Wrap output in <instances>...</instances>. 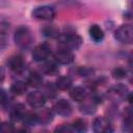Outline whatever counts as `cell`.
<instances>
[{
	"label": "cell",
	"mask_w": 133,
	"mask_h": 133,
	"mask_svg": "<svg viewBox=\"0 0 133 133\" xmlns=\"http://www.w3.org/2000/svg\"><path fill=\"white\" fill-rule=\"evenodd\" d=\"M14 38H15L16 45L22 50L28 49L31 46L32 42H33V37H32L31 31L26 26H20L16 30Z\"/></svg>",
	"instance_id": "cell-1"
},
{
	"label": "cell",
	"mask_w": 133,
	"mask_h": 133,
	"mask_svg": "<svg viewBox=\"0 0 133 133\" xmlns=\"http://www.w3.org/2000/svg\"><path fill=\"white\" fill-rule=\"evenodd\" d=\"M57 38H58L59 44L63 48H68L70 50H77L80 48V46L82 44V38L75 33H73V34H70V33L60 34L59 33Z\"/></svg>",
	"instance_id": "cell-2"
},
{
	"label": "cell",
	"mask_w": 133,
	"mask_h": 133,
	"mask_svg": "<svg viewBox=\"0 0 133 133\" xmlns=\"http://www.w3.org/2000/svg\"><path fill=\"white\" fill-rule=\"evenodd\" d=\"M114 38L123 44H131L133 41V27L126 24L119 26L114 32Z\"/></svg>",
	"instance_id": "cell-3"
},
{
	"label": "cell",
	"mask_w": 133,
	"mask_h": 133,
	"mask_svg": "<svg viewBox=\"0 0 133 133\" xmlns=\"http://www.w3.org/2000/svg\"><path fill=\"white\" fill-rule=\"evenodd\" d=\"M54 16H55V11L53 7L48 6V5L38 6L34 8L32 11V17L41 21H52Z\"/></svg>",
	"instance_id": "cell-4"
},
{
	"label": "cell",
	"mask_w": 133,
	"mask_h": 133,
	"mask_svg": "<svg viewBox=\"0 0 133 133\" xmlns=\"http://www.w3.org/2000/svg\"><path fill=\"white\" fill-rule=\"evenodd\" d=\"M128 94H129L128 87L123 84L114 85V86L110 87L107 91V96L112 101H122L123 99H126Z\"/></svg>",
	"instance_id": "cell-5"
},
{
	"label": "cell",
	"mask_w": 133,
	"mask_h": 133,
	"mask_svg": "<svg viewBox=\"0 0 133 133\" xmlns=\"http://www.w3.org/2000/svg\"><path fill=\"white\" fill-rule=\"evenodd\" d=\"M53 110L56 114H58L60 116H63V117H68L72 114L73 108H72V105L70 104V102L68 100L60 99L54 104Z\"/></svg>",
	"instance_id": "cell-6"
},
{
	"label": "cell",
	"mask_w": 133,
	"mask_h": 133,
	"mask_svg": "<svg viewBox=\"0 0 133 133\" xmlns=\"http://www.w3.org/2000/svg\"><path fill=\"white\" fill-rule=\"evenodd\" d=\"M54 59L56 62L60 64H70L74 60V54L73 52L68 48H61L57 50L54 54Z\"/></svg>",
	"instance_id": "cell-7"
},
{
	"label": "cell",
	"mask_w": 133,
	"mask_h": 133,
	"mask_svg": "<svg viewBox=\"0 0 133 133\" xmlns=\"http://www.w3.org/2000/svg\"><path fill=\"white\" fill-rule=\"evenodd\" d=\"M51 54V48L47 44L37 45L32 51V58L35 61H45Z\"/></svg>",
	"instance_id": "cell-8"
},
{
	"label": "cell",
	"mask_w": 133,
	"mask_h": 133,
	"mask_svg": "<svg viewBox=\"0 0 133 133\" xmlns=\"http://www.w3.org/2000/svg\"><path fill=\"white\" fill-rule=\"evenodd\" d=\"M27 102L32 108H42L46 103V97L42 91H32L28 94Z\"/></svg>",
	"instance_id": "cell-9"
},
{
	"label": "cell",
	"mask_w": 133,
	"mask_h": 133,
	"mask_svg": "<svg viewBox=\"0 0 133 133\" xmlns=\"http://www.w3.org/2000/svg\"><path fill=\"white\" fill-rule=\"evenodd\" d=\"M92 129L97 133H109L112 131V126L107 118L97 117L92 123Z\"/></svg>",
	"instance_id": "cell-10"
},
{
	"label": "cell",
	"mask_w": 133,
	"mask_h": 133,
	"mask_svg": "<svg viewBox=\"0 0 133 133\" xmlns=\"http://www.w3.org/2000/svg\"><path fill=\"white\" fill-rule=\"evenodd\" d=\"M9 69L16 73V74H22L25 70V62L24 59L22 58V56L20 55H14L9 58V60L7 61Z\"/></svg>",
	"instance_id": "cell-11"
},
{
	"label": "cell",
	"mask_w": 133,
	"mask_h": 133,
	"mask_svg": "<svg viewBox=\"0 0 133 133\" xmlns=\"http://www.w3.org/2000/svg\"><path fill=\"white\" fill-rule=\"evenodd\" d=\"M37 123L42 125H47L53 119V112L50 108H42L38 112H36Z\"/></svg>",
	"instance_id": "cell-12"
},
{
	"label": "cell",
	"mask_w": 133,
	"mask_h": 133,
	"mask_svg": "<svg viewBox=\"0 0 133 133\" xmlns=\"http://www.w3.org/2000/svg\"><path fill=\"white\" fill-rule=\"evenodd\" d=\"M25 112H26V108L23 104H21V103L16 104L10 109V117L15 122L21 121V119H23V116H24Z\"/></svg>",
	"instance_id": "cell-13"
},
{
	"label": "cell",
	"mask_w": 133,
	"mask_h": 133,
	"mask_svg": "<svg viewBox=\"0 0 133 133\" xmlns=\"http://www.w3.org/2000/svg\"><path fill=\"white\" fill-rule=\"evenodd\" d=\"M70 97L77 102H82L86 99L87 97V91L85 90V88L81 87V86H76L73 87L70 91Z\"/></svg>",
	"instance_id": "cell-14"
},
{
	"label": "cell",
	"mask_w": 133,
	"mask_h": 133,
	"mask_svg": "<svg viewBox=\"0 0 133 133\" xmlns=\"http://www.w3.org/2000/svg\"><path fill=\"white\" fill-rule=\"evenodd\" d=\"M42 72L46 75H50V76H53V75H56L58 74L59 72V68H58V64L55 62V61H46L42 68H41Z\"/></svg>",
	"instance_id": "cell-15"
},
{
	"label": "cell",
	"mask_w": 133,
	"mask_h": 133,
	"mask_svg": "<svg viewBox=\"0 0 133 133\" xmlns=\"http://www.w3.org/2000/svg\"><path fill=\"white\" fill-rule=\"evenodd\" d=\"M43 76L39 74V73H36V72H31L29 75H28V78H27V83L32 86V87H39L43 85Z\"/></svg>",
	"instance_id": "cell-16"
},
{
	"label": "cell",
	"mask_w": 133,
	"mask_h": 133,
	"mask_svg": "<svg viewBox=\"0 0 133 133\" xmlns=\"http://www.w3.org/2000/svg\"><path fill=\"white\" fill-rule=\"evenodd\" d=\"M89 35L95 42H98V43L102 42L104 38V32L102 28L97 24H94L89 27Z\"/></svg>",
	"instance_id": "cell-17"
},
{
	"label": "cell",
	"mask_w": 133,
	"mask_h": 133,
	"mask_svg": "<svg viewBox=\"0 0 133 133\" xmlns=\"http://www.w3.org/2000/svg\"><path fill=\"white\" fill-rule=\"evenodd\" d=\"M72 84H73V81L69 76H60L56 79V82H55V85L57 86V88L61 90L70 89Z\"/></svg>",
	"instance_id": "cell-18"
},
{
	"label": "cell",
	"mask_w": 133,
	"mask_h": 133,
	"mask_svg": "<svg viewBox=\"0 0 133 133\" xmlns=\"http://www.w3.org/2000/svg\"><path fill=\"white\" fill-rule=\"evenodd\" d=\"M26 90H27V84H26V82L21 81V80L15 81L10 86V91L14 95H17V96L23 95Z\"/></svg>",
	"instance_id": "cell-19"
},
{
	"label": "cell",
	"mask_w": 133,
	"mask_h": 133,
	"mask_svg": "<svg viewBox=\"0 0 133 133\" xmlns=\"http://www.w3.org/2000/svg\"><path fill=\"white\" fill-rule=\"evenodd\" d=\"M42 32L45 36L51 37V38H57L59 35V30L57 27L53 25H47L42 29Z\"/></svg>",
	"instance_id": "cell-20"
},
{
	"label": "cell",
	"mask_w": 133,
	"mask_h": 133,
	"mask_svg": "<svg viewBox=\"0 0 133 133\" xmlns=\"http://www.w3.org/2000/svg\"><path fill=\"white\" fill-rule=\"evenodd\" d=\"M23 122H24V124H26L27 126H34L35 124H37L36 112L26 111L25 114H24V116H23Z\"/></svg>",
	"instance_id": "cell-21"
},
{
	"label": "cell",
	"mask_w": 133,
	"mask_h": 133,
	"mask_svg": "<svg viewBox=\"0 0 133 133\" xmlns=\"http://www.w3.org/2000/svg\"><path fill=\"white\" fill-rule=\"evenodd\" d=\"M57 86L55 84L52 83H47L44 86V91L43 94L45 95L46 98H55V96L57 95Z\"/></svg>",
	"instance_id": "cell-22"
},
{
	"label": "cell",
	"mask_w": 133,
	"mask_h": 133,
	"mask_svg": "<svg viewBox=\"0 0 133 133\" xmlns=\"http://www.w3.org/2000/svg\"><path fill=\"white\" fill-rule=\"evenodd\" d=\"M74 131H77V132H84L86 131L87 129V125H86V122L84 119H77L74 122V124L72 125Z\"/></svg>",
	"instance_id": "cell-23"
},
{
	"label": "cell",
	"mask_w": 133,
	"mask_h": 133,
	"mask_svg": "<svg viewBox=\"0 0 133 133\" xmlns=\"http://www.w3.org/2000/svg\"><path fill=\"white\" fill-rule=\"evenodd\" d=\"M112 77L115 79H124L127 77V71L124 68L117 66L112 70Z\"/></svg>",
	"instance_id": "cell-24"
},
{
	"label": "cell",
	"mask_w": 133,
	"mask_h": 133,
	"mask_svg": "<svg viewBox=\"0 0 133 133\" xmlns=\"http://www.w3.org/2000/svg\"><path fill=\"white\" fill-rule=\"evenodd\" d=\"M80 110H81V112L86 113V114H91V113H94V112L96 111V108H95V105H94V101H92L91 104H87V103H86V104L82 105L81 108H80Z\"/></svg>",
	"instance_id": "cell-25"
},
{
	"label": "cell",
	"mask_w": 133,
	"mask_h": 133,
	"mask_svg": "<svg viewBox=\"0 0 133 133\" xmlns=\"http://www.w3.org/2000/svg\"><path fill=\"white\" fill-rule=\"evenodd\" d=\"M7 44V34H6V30H4L3 28H0V50H2L3 48L6 47Z\"/></svg>",
	"instance_id": "cell-26"
},
{
	"label": "cell",
	"mask_w": 133,
	"mask_h": 133,
	"mask_svg": "<svg viewBox=\"0 0 133 133\" xmlns=\"http://www.w3.org/2000/svg\"><path fill=\"white\" fill-rule=\"evenodd\" d=\"M73 131H74L73 127L71 125H65V124L60 125L59 127L55 129V132H61V133H71Z\"/></svg>",
	"instance_id": "cell-27"
},
{
	"label": "cell",
	"mask_w": 133,
	"mask_h": 133,
	"mask_svg": "<svg viewBox=\"0 0 133 133\" xmlns=\"http://www.w3.org/2000/svg\"><path fill=\"white\" fill-rule=\"evenodd\" d=\"M94 73V70L89 66H80L78 69V74L80 76H89Z\"/></svg>",
	"instance_id": "cell-28"
},
{
	"label": "cell",
	"mask_w": 133,
	"mask_h": 133,
	"mask_svg": "<svg viewBox=\"0 0 133 133\" xmlns=\"http://www.w3.org/2000/svg\"><path fill=\"white\" fill-rule=\"evenodd\" d=\"M15 129H14V126L10 124V123H2L0 124V131L1 132H4V133H9V132H12Z\"/></svg>",
	"instance_id": "cell-29"
},
{
	"label": "cell",
	"mask_w": 133,
	"mask_h": 133,
	"mask_svg": "<svg viewBox=\"0 0 133 133\" xmlns=\"http://www.w3.org/2000/svg\"><path fill=\"white\" fill-rule=\"evenodd\" d=\"M5 101H6V94H5L4 89L0 88V106L3 105L5 103Z\"/></svg>",
	"instance_id": "cell-30"
},
{
	"label": "cell",
	"mask_w": 133,
	"mask_h": 133,
	"mask_svg": "<svg viewBox=\"0 0 133 133\" xmlns=\"http://www.w3.org/2000/svg\"><path fill=\"white\" fill-rule=\"evenodd\" d=\"M5 78V69L3 66H0V84L4 81Z\"/></svg>",
	"instance_id": "cell-31"
},
{
	"label": "cell",
	"mask_w": 133,
	"mask_h": 133,
	"mask_svg": "<svg viewBox=\"0 0 133 133\" xmlns=\"http://www.w3.org/2000/svg\"><path fill=\"white\" fill-rule=\"evenodd\" d=\"M0 4H1V0H0Z\"/></svg>",
	"instance_id": "cell-32"
},
{
	"label": "cell",
	"mask_w": 133,
	"mask_h": 133,
	"mask_svg": "<svg viewBox=\"0 0 133 133\" xmlns=\"http://www.w3.org/2000/svg\"><path fill=\"white\" fill-rule=\"evenodd\" d=\"M0 124H1V122H0Z\"/></svg>",
	"instance_id": "cell-33"
}]
</instances>
